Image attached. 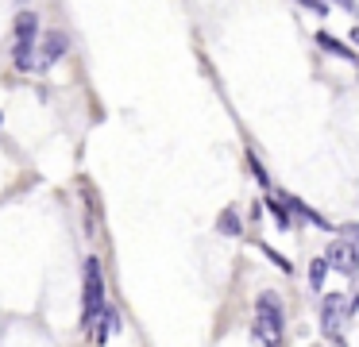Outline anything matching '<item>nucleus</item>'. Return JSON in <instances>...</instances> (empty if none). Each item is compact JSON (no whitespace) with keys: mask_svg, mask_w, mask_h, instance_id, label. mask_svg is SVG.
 Wrapping results in <instances>:
<instances>
[{"mask_svg":"<svg viewBox=\"0 0 359 347\" xmlns=\"http://www.w3.org/2000/svg\"><path fill=\"white\" fill-rule=\"evenodd\" d=\"M248 166H251V174H255V182H259V185H271V174L263 170V162H259L255 154H248Z\"/></svg>","mask_w":359,"mask_h":347,"instance_id":"14","label":"nucleus"},{"mask_svg":"<svg viewBox=\"0 0 359 347\" xmlns=\"http://www.w3.org/2000/svg\"><path fill=\"white\" fill-rule=\"evenodd\" d=\"M340 231H344V239H348V243H351V247H355V243H359V224H344V228H340Z\"/></svg>","mask_w":359,"mask_h":347,"instance_id":"16","label":"nucleus"},{"mask_svg":"<svg viewBox=\"0 0 359 347\" xmlns=\"http://www.w3.org/2000/svg\"><path fill=\"white\" fill-rule=\"evenodd\" d=\"M351 46H359V27H351Z\"/></svg>","mask_w":359,"mask_h":347,"instance_id":"18","label":"nucleus"},{"mask_svg":"<svg viewBox=\"0 0 359 347\" xmlns=\"http://www.w3.org/2000/svg\"><path fill=\"white\" fill-rule=\"evenodd\" d=\"M266 208H271V216L278 220V228H290V212H286V205H282V200H271V197H266Z\"/></svg>","mask_w":359,"mask_h":347,"instance_id":"13","label":"nucleus"},{"mask_svg":"<svg viewBox=\"0 0 359 347\" xmlns=\"http://www.w3.org/2000/svg\"><path fill=\"white\" fill-rule=\"evenodd\" d=\"M325 262L332 270H340V274H348V278L359 274V251L348 243V239H332V243L325 247Z\"/></svg>","mask_w":359,"mask_h":347,"instance_id":"3","label":"nucleus"},{"mask_svg":"<svg viewBox=\"0 0 359 347\" xmlns=\"http://www.w3.org/2000/svg\"><path fill=\"white\" fill-rule=\"evenodd\" d=\"M348 313H359V293H355V297L348 301Z\"/></svg>","mask_w":359,"mask_h":347,"instance_id":"17","label":"nucleus"},{"mask_svg":"<svg viewBox=\"0 0 359 347\" xmlns=\"http://www.w3.org/2000/svg\"><path fill=\"white\" fill-rule=\"evenodd\" d=\"M336 347H344V339H340V343H336Z\"/></svg>","mask_w":359,"mask_h":347,"instance_id":"19","label":"nucleus"},{"mask_svg":"<svg viewBox=\"0 0 359 347\" xmlns=\"http://www.w3.org/2000/svg\"><path fill=\"white\" fill-rule=\"evenodd\" d=\"M317 43L325 46L328 54H340V58H351V62H359V54L351 50L348 43H340V39H336V35H328V31H317Z\"/></svg>","mask_w":359,"mask_h":347,"instance_id":"8","label":"nucleus"},{"mask_svg":"<svg viewBox=\"0 0 359 347\" xmlns=\"http://www.w3.org/2000/svg\"><path fill=\"white\" fill-rule=\"evenodd\" d=\"M12 58H16V66H20V69H32V66H35V43H16Z\"/></svg>","mask_w":359,"mask_h":347,"instance_id":"11","label":"nucleus"},{"mask_svg":"<svg viewBox=\"0 0 359 347\" xmlns=\"http://www.w3.org/2000/svg\"><path fill=\"white\" fill-rule=\"evenodd\" d=\"M116 328H120V313H116V308H104V313H101V328L93 332V336H97V343H104V339H109Z\"/></svg>","mask_w":359,"mask_h":347,"instance_id":"10","label":"nucleus"},{"mask_svg":"<svg viewBox=\"0 0 359 347\" xmlns=\"http://www.w3.org/2000/svg\"><path fill=\"white\" fill-rule=\"evenodd\" d=\"M278 200H282V205H286V208H290V212H294V216H302V220L317 224V228H328V220H325V216H320V212H313V208L305 205L302 197H290V193H278Z\"/></svg>","mask_w":359,"mask_h":347,"instance_id":"6","label":"nucleus"},{"mask_svg":"<svg viewBox=\"0 0 359 347\" xmlns=\"http://www.w3.org/2000/svg\"><path fill=\"white\" fill-rule=\"evenodd\" d=\"M344 313H348L344 293H328L325 305H320V332H325V336H332L336 343H340V320H344Z\"/></svg>","mask_w":359,"mask_h":347,"instance_id":"4","label":"nucleus"},{"mask_svg":"<svg viewBox=\"0 0 359 347\" xmlns=\"http://www.w3.org/2000/svg\"><path fill=\"white\" fill-rule=\"evenodd\" d=\"M35 27H39V15H35V12H20L16 15V43H32Z\"/></svg>","mask_w":359,"mask_h":347,"instance_id":"9","label":"nucleus"},{"mask_svg":"<svg viewBox=\"0 0 359 347\" xmlns=\"http://www.w3.org/2000/svg\"><path fill=\"white\" fill-rule=\"evenodd\" d=\"M104 278H101V262L86 259V290H81V328H93L104 313Z\"/></svg>","mask_w":359,"mask_h":347,"instance_id":"2","label":"nucleus"},{"mask_svg":"<svg viewBox=\"0 0 359 347\" xmlns=\"http://www.w3.org/2000/svg\"><path fill=\"white\" fill-rule=\"evenodd\" d=\"M282 324H286V316H282V301L278 293H259L255 297V324H251V336L259 339L263 347H282Z\"/></svg>","mask_w":359,"mask_h":347,"instance_id":"1","label":"nucleus"},{"mask_svg":"<svg viewBox=\"0 0 359 347\" xmlns=\"http://www.w3.org/2000/svg\"><path fill=\"white\" fill-rule=\"evenodd\" d=\"M217 231H220V236H228V239L243 236V220L236 216V208H224V212L217 216Z\"/></svg>","mask_w":359,"mask_h":347,"instance_id":"7","label":"nucleus"},{"mask_svg":"<svg viewBox=\"0 0 359 347\" xmlns=\"http://www.w3.org/2000/svg\"><path fill=\"white\" fill-rule=\"evenodd\" d=\"M325 270H328L325 259H313L309 262V285H313V290H320V285H325Z\"/></svg>","mask_w":359,"mask_h":347,"instance_id":"12","label":"nucleus"},{"mask_svg":"<svg viewBox=\"0 0 359 347\" xmlns=\"http://www.w3.org/2000/svg\"><path fill=\"white\" fill-rule=\"evenodd\" d=\"M66 46H70V35L66 31H50V35H43V43H39V62H58L66 54Z\"/></svg>","mask_w":359,"mask_h":347,"instance_id":"5","label":"nucleus"},{"mask_svg":"<svg viewBox=\"0 0 359 347\" xmlns=\"http://www.w3.org/2000/svg\"><path fill=\"white\" fill-rule=\"evenodd\" d=\"M263 254H266V259H271V262H274V266H278V270H286V274H290V270H294V266H290V259H286V254H278V251H274V247H266V243H263Z\"/></svg>","mask_w":359,"mask_h":347,"instance_id":"15","label":"nucleus"}]
</instances>
